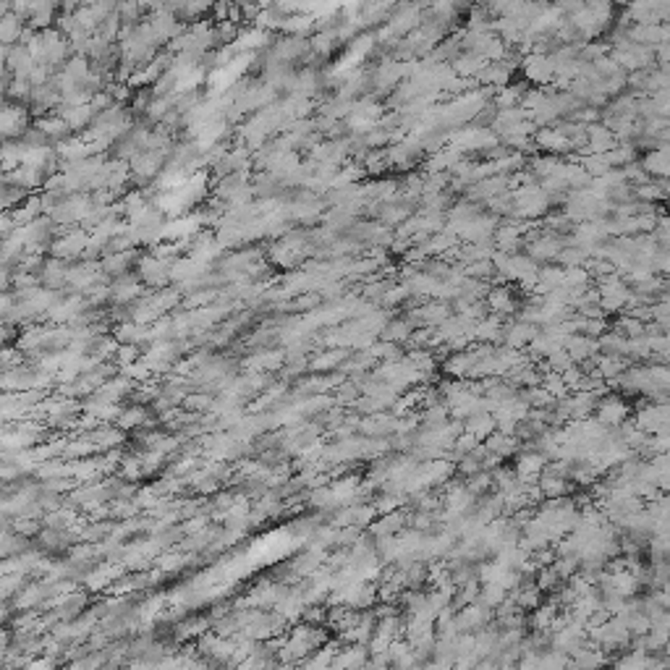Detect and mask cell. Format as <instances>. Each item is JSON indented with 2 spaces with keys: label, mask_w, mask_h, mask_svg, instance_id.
<instances>
[{
  "label": "cell",
  "mask_w": 670,
  "mask_h": 670,
  "mask_svg": "<svg viewBox=\"0 0 670 670\" xmlns=\"http://www.w3.org/2000/svg\"><path fill=\"white\" fill-rule=\"evenodd\" d=\"M537 144H540L542 150H550V152L568 150V147H571L568 137H566L561 129H542L540 134H537Z\"/></svg>",
  "instance_id": "6da1fadb"
},
{
  "label": "cell",
  "mask_w": 670,
  "mask_h": 670,
  "mask_svg": "<svg viewBox=\"0 0 670 670\" xmlns=\"http://www.w3.org/2000/svg\"><path fill=\"white\" fill-rule=\"evenodd\" d=\"M24 110L13 108V105H6V113H3V131L6 137H13V134H22L24 131Z\"/></svg>",
  "instance_id": "7a4b0ae2"
},
{
  "label": "cell",
  "mask_w": 670,
  "mask_h": 670,
  "mask_svg": "<svg viewBox=\"0 0 670 670\" xmlns=\"http://www.w3.org/2000/svg\"><path fill=\"white\" fill-rule=\"evenodd\" d=\"M487 304H490L495 312H511V309H513V302H511L508 288H492V291H490V296H487Z\"/></svg>",
  "instance_id": "3957f363"
},
{
  "label": "cell",
  "mask_w": 670,
  "mask_h": 670,
  "mask_svg": "<svg viewBox=\"0 0 670 670\" xmlns=\"http://www.w3.org/2000/svg\"><path fill=\"white\" fill-rule=\"evenodd\" d=\"M0 37H3V42L11 45L16 37L22 40V19H16V16H6L3 22H0Z\"/></svg>",
  "instance_id": "277c9868"
},
{
  "label": "cell",
  "mask_w": 670,
  "mask_h": 670,
  "mask_svg": "<svg viewBox=\"0 0 670 670\" xmlns=\"http://www.w3.org/2000/svg\"><path fill=\"white\" fill-rule=\"evenodd\" d=\"M238 181H241V178H228V181H226V186H236L238 184ZM223 194H231V196H233V194H236V189H223Z\"/></svg>",
  "instance_id": "5b68a950"
}]
</instances>
